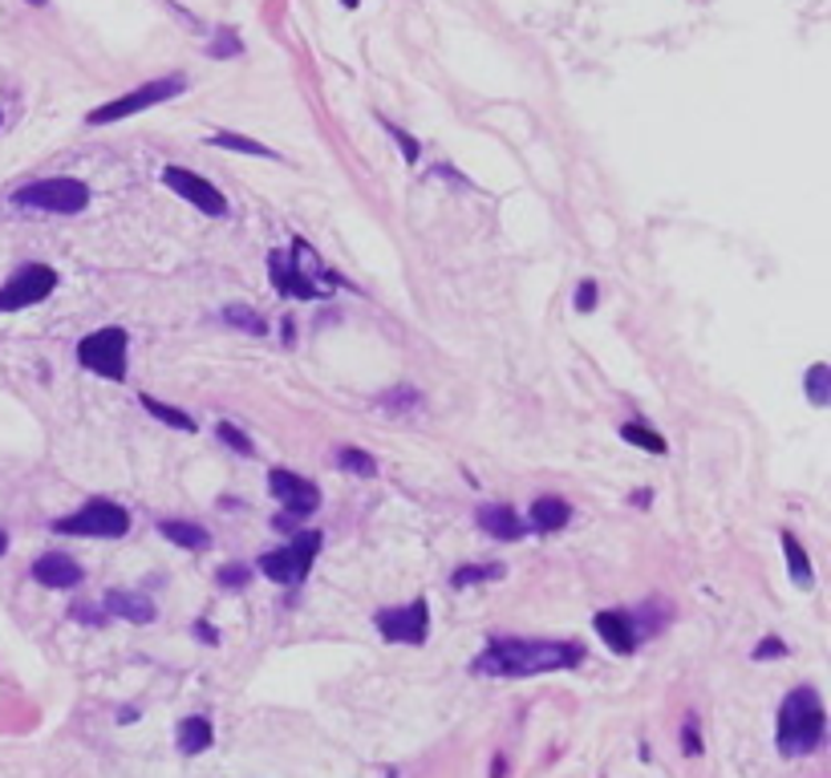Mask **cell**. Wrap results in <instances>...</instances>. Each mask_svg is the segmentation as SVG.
Wrapping results in <instances>:
<instances>
[{"mask_svg": "<svg viewBox=\"0 0 831 778\" xmlns=\"http://www.w3.org/2000/svg\"><path fill=\"white\" fill-rule=\"evenodd\" d=\"M215 434L224 438V442H227V447H232V450H236V454H252V438L244 434V430H239V426H232V422H219V426H215Z\"/></svg>", "mask_w": 831, "mask_h": 778, "instance_id": "f1b7e54d", "label": "cell"}, {"mask_svg": "<svg viewBox=\"0 0 831 778\" xmlns=\"http://www.w3.org/2000/svg\"><path fill=\"white\" fill-rule=\"evenodd\" d=\"M823 738H828V709H823V697L811 689V685H799L783 697L779 706V730H774V743H779V755L787 758H803L811 750H820Z\"/></svg>", "mask_w": 831, "mask_h": 778, "instance_id": "7a4b0ae2", "label": "cell"}, {"mask_svg": "<svg viewBox=\"0 0 831 778\" xmlns=\"http://www.w3.org/2000/svg\"><path fill=\"white\" fill-rule=\"evenodd\" d=\"M576 308H581V313H593L596 308V280H581V288H576Z\"/></svg>", "mask_w": 831, "mask_h": 778, "instance_id": "1f68e13d", "label": "cell"}, {"mask_svg": "<svg viewBox=\"0 0 831 778\" xmlns=\"http://www.w3.org/2000/svg\"><path fill=\"white\" fill-rule=\"evenodd\" d=\"M0 122H4V119H0Z\"/></svg>", "mask_w": 831, "mask_h": 778, "instance_id": "ab89813d", "label": "cell"}, {"mask_svg": "<svg viewBox=\"0 0 831 778\" xmlns=\"http://www.w3.org/2000/svg\"><path fill=\"white\" fill-rule=\"evenodd\" d=\"M803 386H808V398H811V406H828L831 401V369L823 366V361H815V366L808 369V378H803Z\"/></svg>", "mask_w": 831, "mask_h": 778, "instance_id": "484cf974", "label": "cell"}, {"mask_svg": "<svg viewBox=\"0 0 831 778\" xmlns=\"http://www.w3.org/2000/svg\"><path fill=\"white\" fill-rule=\"evenodd\" d=\"M268 491L288 511V519H305L321 508V491L293 471H268Z\"/></svg>", "mask_w": 831, "mask_h": 778, "instance_id": "7c38bea8", "label": "cell"}, {"mask_svg": "<svg viewBox=\"0 0 831 778\" xmlns=\"http://www.w3.org/2000/svg\"><path fill=\"white\" fill-rule=\"evenodd\" d=\"M581 661H584V645H576V641L507 637V641H491V645L471 661V673L495 677V682H515V677H540V673L576 669Z\"/></svg>", "mask_w": 831, "mask_h": 778, "instance_id": "6da1fadb", "label": "cell"}, {"mask_svg": "<svg viewBox=\"0 0 831 778\" xmlns=\"http://www.w3.org/2000/svg\"><path fill=\"white\" fill-rule=\"evenodd\" d=\"M572 519V508L564 503L560 495H540L532 503V528L544 531V535H552V531H564Z\"/></svg>", "mask_w": 831, "mask_h": 778, "instance_id": "e0dca14e", "label": "cell"}, {"mask_svg": "<svg viewBox=\"0 0 831 778\" xmlns=\"http://www.w3.org/2000/svg\"><path fill=\"white\" fill-rule=\"evenodd\" d=\"M596 633H601V641H605L613 653H620V657H629L633 648H637V625H633L625 613H596Z\"/></svg>", "mask_w": 831, "mask_h": 778, "instance_id": "2e32d148", "label": "cell"}, {"mask_svg": "<svg viewBox=\"0 0 831 778\" xmlns=\"http://www.w3.org/2000/svg\"><path fill=\"white\" fill-rule=\"evenodd\" d=\"M12 203H17V207H29V212L78 215L90 207V187H85L82 178H37V183L17 191Z\"/></svg>", "mask_w": 831, "mask_h": 778, "instance_id": "5b68a950", "label": "cell"}, {"mask_svg": "<svg viewBox=\"0 0 831 778\" xmlns=\"http://www.w3.org/2000/svg\"><path fill=\"white\" fill-rule=\"evenodd\" d=\"M158 531H163L171 543L187 547V552H203V547L212 543L207 528H199V523H187V519H163V523H158Z\"/></svg>", "mask_w": 831, "mask_h": 778, "instance_id": "ac0fdd59", "label": "cell"}, {"mask_svg": "<svg viewBox=\"0 0 831 778\" xmlns=\"http://www.w3.org/2000/svg\"><path fill=\"white\" fill-rule=\"evenodd\" d=\"M337 467H341V471L361 474V479H373V474H378V459H373V454H366V450H357V447L337 450Z\"/></svg>", "mask_w": 831, "mask_h": 778, "instance_id": "4316f807", "label": "cell"}, {"mask_svg": "<svg viewBox=\"0 0 831 778\" xmlns=\"http://www.w3.org/2000/svg\"><path fill=\"white\" fill-rule=\"evenodd\" d=\"M53 288H58V272L49 268V264H21V268L4 280V288H0V313H17V308L41 305Z\"/></svg>", "mask_w": 831, "mask_h": 778, "instance_id": "9c48e42d", "label": "cell"}, {"mask_svg": "<svg viewBox=\"0 0 831 778\" xmlns=\"http://www.w3.org/2000/svg\"><path fill=\"white\" fill-rule=\"evenodd\" d=\"M207 142H212V146H219V151L252 154V158H280V154H276V151H268L264 142L244 139V134H232V130H215V134H207Z\"/></svg>", "mask_w": 831, "mask_h": 778, "instance_id": "44dd1931", "label": "cell"}, {"mask_svg": "<svg viewBox=\"0 0 831 778\" xmlns=\"http://www.w3.org/2000/svg\"><path fill=\"white\" fill-rule=\"evenodd\" d=\"M787 648H783V641H762L759 648H755V661H774V657H783Z\"/></svg>", "mask_w": 831, "mask_h": 778, "instance_id": "e575fe53", "label": "cell"}, {"mask_svg": "<svg viewBox=\"0 0 831 778\" xmlns=\"http://www.w3.org/2000/svg\"><path fill=\"white\" fill-rule=\"evenodd\" d=\"M207 53H212V58H236L239 37L232 33V29H224V33H219V41H212V49H207Z\"/></svg>", "mask_w": 831, "mask_h": 778, "instance_id": "f546056e", "label": "cell"}, {"mask_svg": "<svg viewBox=\"0 0 831 778\" xmlns=\"http://www.w3.org/2000/svg\"><path fill=\"white\" fill-rule=\"evenodd\" d=\"M143 410L151 413V418H158V422L175 426V430H183V434H195V418L183 410H175V406H166V401L151 398V393H143Z\"/></svg>", "mask_w": 831, "mask_h": 778, "instance_id": "7402d4cb", "label": "cell"}, {"mask_svg": "<svg viewBox=\"0 0 831 778\" xmlns=\"http://www.w3.org/2000/svg\"><path fill=\"white\" fill-rule=\"evenodd\" d=\"M82 564L73 555H61V552H49L41 560H33V580L45 584V588H78L82 584Z\"/></svg>", "mask_w": 831, "mask_h": 778, "instance_id": "4fadbf2b", "label": "cell"}, {"mask_svg": "<svg viewBox=\"0 0 831 778\" xmlns=\"http://www.w3.org/2000/svg\"><path fill=\"white\" fill-rule=\"evenodd\" d=\"M479 528L488 531L491 540H503V543H515L527 535L523 519L515 515L507 503H488V508H479Z\"/></svg>", "mask_w": 831, "mask_h": 778, "instance_id": "9a60e30c", "label": "cell"}, {"mask_svg": "<svg viewBox=\"0 0 831 778\" xmlns=\"http://www.w3.org/2000/svg\"><path fill=\"white\" fill-rule=\"evenodd\" d=\"M373 625H378L381 637L393 641V645H422L430 633V608H427V601L418 596L414 604H402V608H381V613L373 616Z\"/></svg>", "mask_w": 831, "mask_h": 778, "instance_id": "30bf717a", "label": "cell"}, {"mask_svg": "<svg viewBox=\"0 0 831 778\" xmlns=\"http://www.w3.org/2000/svg\"><path fill=\"white\" fill-rule=\"evenodd\" d=\"M219 584H227V588H239V584H248V567L244 564H232L219 572Z\"/></svg>", "mask_w": 831, "mask_h": 778, "instance_id": "d6a6232c", "label": "cell"}, {"mask_svg": "<svg viewBox=\"0 0 831 778\" xmlns=\"http://www.w3.org/2000/svg\"><path fill=\"white\" fill-rule=\"evenodd\" d=\"M681 746H686V755L689 758H698L701 755V738H698V726H694V718L686 721V730H681Z\"/></svg>", "mask_w": 831, "mask_h": 778, "instance_id": "836d02e7", "label": "cell"}, {"mask_svg": "<svg viewBox=\"0 0 831 778\" xmlns=\"http://www.w3.org/2000/svg\"><path fill=\"white\" fill-rule=\"evenodd\" d=\"M273 288L285 296H297V300H325V296L341 284L337 272L325 268V259L305 244V239H293V256H280L273 252Z\"/></svg>", "mask_w": 831, "mask_h": 778, "instance_id": "3957f363", "label": "cell"}, {"mask_svg": "<svg viewBox=\"0 0 831 778\" xmlns=\"http://www.w3.org/2000/svg\"><path fill=\"white\" fill-rule=\"evenodd\" d=\"M163 183H166V191L183 195V203H191L195 212L215 215V219H219V215H227L224 191L215 187V183H207L203 175H195V171H187V166H166Z\"/></svg>", "mask_w": 831, "mask_h": 778, "instance_id": "8fae6325", "label": "cell"}, {"mask_svg": "<svg viewBox=\"0 0 831 778\" xmlns=\"http://www.w3.org/2000/svg\"><path fill=\"white\" fill-rule=\"evenodd\" d=\"M126 349H131L126 329L110 325V329H98L85 341H78V361H82V369L98 373V378L122 381L126 378Z\"/></svg>", "mask_w": 831, "mask_h": 778, "instance_id": "52a82bcc", "label": "cell"}, {"mask_svg": "<svg viewBox=\"0 0 831 778\" xmlns=\"http://www.w3.org/2000/svg\"><path fill=\"white\" fill-rule=\"evenodd\" d=\"M224 325L252 332V337H264V332H268V320H264L260 313H256V308H248V305H227L224 308Z\"/></svg>", "mask_w": 831, "mask_h": 778, "instance_id": "603a6c76", "label": "cell"}, {"mask_svg": "<svg viewBox=\"0 0 831 778\" xmlns=\"http://www.w3.org/2000/svg\"><path fill=\"white\" fill-rule=\"evenodd\" d=\"M783 552H787V567H791V580H796L799 588H815L811 560H808V552H803V543H799L791 531H783Z\"/></svg>", "mask_w": 831, "mask_h": 778, "instance_id": "ffe728a7", "label": "cell"}, {"mask_svg": "<svg viewBox=\"0 0 831 778\" xmlns=\"http://www.w3.org/2000/svg\"><path fill=\"white\" fill-rule=\"evenodd\" d=\"M381 126H386V130H390V134H393V142H398V151H402V158H406V163H414V158H418V142L410 139L406 130H398V126H393V122H381Z\"/></svg>", "mask_w": 831, "mask_h": 778, "instance_id": "4dcf8cb0", "label": "cell"}, {"mask_svg": "<svg viewBox=\"0 0 831 778\" xmlns=\"http://www.w3.org/2000/svg\"><path fill=\"white\" fill-rule=\"evenodd\" d=\"M491 580H503V564H466L451 576L454 588H471V584H491Z\"/></svg>", "mask_w": 831, "mask_h": 778, "instance_id": "d4e9b609", "label": "cell"}, {"mask_svg": "<svg viewBox=\"0 0 831 778\" xmlns=\"http://www.w3.org/2000/svg\"><path fill=\"white\" fill-rule=\"evenodd\" d=\"M187 90V78L183 73H166V78H155V82H143L138 90H131V94L114 98V102H106V106L90 110V126H110V122H122V119H134V114H143V110L158 106V102H171V98H178Z\"/></svg>", "mask_w": 831, "mask_h": 778, "instance_id": "277c9868", "label": "cell"}, {"mask_svg": "<svg viewBox=\"0 0 831 778\" xmlns=\"http://www.w3.org/2000/svg\"><path fill=\"white\" fill-rule=\"evenodd\" d=\"M53 531H61V535H85V540H122L131 531V511L110 503V499H94V503L78 508L73 515L58 519Z\"/></svg>", "mask_w": 831, "mask_h": 778, "instance_id": "8992f818", "label": "cell"}, {"mask_svg": "<svg viewBox=\"0 0 831 778\" xmlns=\"http://www.w3.org/2000/svg\"><path fill=\"white\" fill-rule=\"evenodd\" d=\"M195 633H199V641H207V645H215V641H219V637H215V633H212V628L203 625V621H199V625H195Z\"/></svg>", "mask_w": 831, "mask_h": 778, "instance_id": "d590c367", "label": "cell"}, {"mask_svg": "<svg viewBox=\"0 0 831 778\" xmlns=\"http://www.w3.org/2000/svg\"><path fill=\"white\" fill-rule=\"evenodd\" d=\"M341 4H345V9H357V4H361V0H341Z\"/></svg>", "mask_w": 831, "mask_h": 778, "instance_id": "74e56055", "label": "cell"}, {"mask_svg": "<svg viewBox=\"0 0 831 778\" xmlns=\"http://www.w3.org/2000/svg\"><path fill=\"white\" fill-rule=\"evenodd\" d=\"M620 438L637 450H649V454H665V438L657 430H649L645 422H625L620 426Z\"/></svg>", "mask_w": 831, "mask_h": 778, "instance_id": "cb8c5ba5", "label": "cell"}, {"mask_svg": "<svg viewBox=\"0 0 831 778\" xmlns=\"http://www.w3.org/2000/svg\"><path fill=\"white\" fill-rule=\"evenodd\" d=\"M102 604H106L110 616H122V621H131V625H151V621L158 616L155 601H151V596H143V592L110 588Z\"/></svg>", "mask_w": 831, "mask_h": 778, "instance_id": "5bb4252c", "label": "cell"}, {"mask_svg": "<svg viewBox=\"0 0 831 778\" xmlns=\"http://www.w3.org/2000/svg\"><path fill=\"white\" fill-rule=\"evenodd\" d=\"M29 4H33V9H45V4H49V0H29Z\"/></svg>", "mask_w": 831, "mask_h": 778, "instance_id": "f35d334b", "label": "cell"}, {"mask_svg": "<svg viewBox=\"0 0 831 778\" xmlns=\"http://www.w3.org/2000/svg\"><path fill=\"white\" fill-rule=\"evenodd\" d=\"M9 552V535H4V528H0V555Z\"/></svg>", "mask_w": 831, "mask_h": 778, "instance_id": "8d00e7d4", "label": "cell"}, {"mask_svg": "<svg viewBox=\"0 0 831 778\" xmlns=\"http://www.w3.org/2000/svg\"><path fill=\"white\" fill-rule=\"evenodd\" d=\"M212 738H215V730L207 718H183L175 730V743L183 755H203V750L212 746Z\"/></svg>", "mask_w": 831, "mask_h": 778, "instance_id": "d6986e66", "label": "cell"}, {"mask_svg": "<svg viewBox=\"0 0 831 778\" xmlns=\"http://www.w3.org/2000/svg\"><path fill=\"white\" fill-rule=\"evenodd\" d=\"M317 552H321V531H300L288 547H276V552L260 555V572L268 580H276V584H305Z\"/></svg>", "mask_w": 831, "mask_h": 778, "instance_id": "ba28073f", "label": "cell"}, {"mask_svg": "<svg viewBox=\"0 0 831 778\" xmlns=\"http://www.w3.org/2000/svg\"><path fill=\"white\" fill-rule=\"evenodd\" d=\"M378 406H381V410H390V413H406V410H418L422 401H418L414 389H393V393H381Z\"/></svg>", "mask_w": 831, "mask_h": 778, "instance_id": "83f0119b", "label": "cell"}]
</instances>
